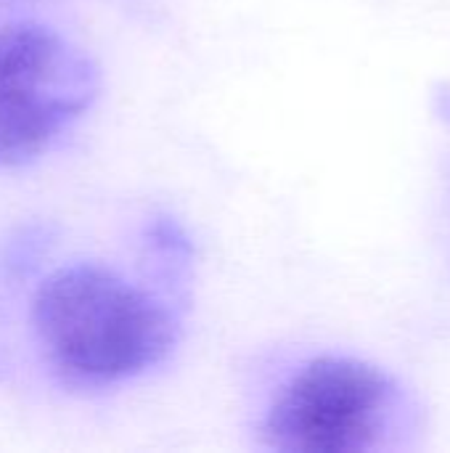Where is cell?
<instances>
[{"label":"cell","instance_id":"obj_1","mask_svg":"<svg viewBox=\"0 0 450 453\" xmlns=\"http://www.w3.org/2000/svg\"><path fill=\"white\" fill-rule=\"evenodd\" d=\"M29 321L42 361L72 390H106L170 358L178 321L170 308L98 263H72L42 279Z\"/></svg>","mask_w":450,"mask_h":453},{"label":"cell","instance_id":"obj_2","mask_svg":"<svg viewBox=\"0 0 450 453\" xmlns=\"http://www.w3.org/2000/svg\"><path fill=\"white\" fill-rule=\"evenodd\" d=\"M98 90L95 61L61 32L37 21L0 27V170L50 151Z\"/></svg>","mask_w":450,"mask_h":453},{"label":"cell","instance_id":"obj_3","mask_svg":"<svg viewBox=\"0 0 450 453\" xmlns=\"http://www.w3.org/2000/svg\"><path fill=\"white\" fill-rule=\"evenodd\" d=\"M398 406V388L382 369L350 356H318L278 388L260 435L273 451H377L393 433Z\"/></svg>","mask_w":450,"mask_h":453}]
</instances>
